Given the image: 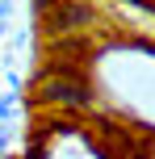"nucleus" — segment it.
<instances>
[{"mask_svg": "<svg viewBox=\"0 0 155 159\" xmlns=\"http://www.w3.org/2000/svg\"><path fill=\"white\" fill-rule=\"evenodd\" d=\"M55 30H75V25H92L97 21V8L92 4H75V0H63V4L55 8Z\"/></svg>", "mask_w": 155, "mask_h": 159, "instance_id": "obj_1", "label": "nucleus"}, {"mask_svg": "<svg viewBox=\"0 0 155 159\" xmlns=\"http://www.w3.org/2000/svg\"><path fill=\"white\" fill-rule=\"evenodd\" d=\"M42 101H63V105H92V92L88 84H50L46 92H42Z\"/></svg>", "mask_w": 155, "mask_h": 159, "instance_id": "obj_2", "label": "nucleus"}, {"mask_svg": "<svg viewBox=\"0 0 155 159\" xmlns=\"http://www.w3.org/2000/svg\"><path fill=\"white\" fill-rule=\"evenodd\" d=\"M21 109V92H0V121H13Z\"/></svg>", "mask_w": 155, "mask_h": 159, "instance_id": "obj_3", "label": "nucleus"}, {"mask_svg": "<svg viewBox=\"0 0 155 159\" xmlns=\"http://www.w3.org/2000/svg\"><path fill=\"white\" fill-rule=\"evenodd\" d=\"M13 130H17L13 121H0V159L8 155V143H13Z\"/></svg>", "mask_w": 155, "mask_h": 159, "instance_id": "obj_4", "label": "nucleus"}, {"mask_svg": "<svg viewBox=\"0 0 155 159\" xmlns=\"http://www.w3.org/2000/svg\"><path fill=\"white\" fill-rule=\"evenodd\" d=\"M25 159H46V147H42V143H34V151H25Z\"/></svg>", "mask_w": 155, "mask_h": 159, "instance_id": "obj_5", "label": "nucleus"}, {"mask_svg": "<svg viewBox=\"0 0 155 159\" xmlns=\"http://www.w3.org/2000/svg\"><path fill=\"white\" fill-rule=\"evenodd\" d=\"M8 13H13V4H8V0H0V25H8Z\"/></svg>", "mask_w": 155, "mask_h": 159, "instance_id": "obj_6", "label": "nucleus"}, {"mask_svg": "<svg viewBox=\"0 0 155 159\" xmlns=\"http://www.w3.org/2000/svg\"><path fill=\"white\" fill-rule=\"evenodd\" d=\"M50 4H55V0H34V13H46Z\"/></svg>", "mask_w": 155, "mask_h": 159, "instance_id": "obj_7", "label": "nucleus"}, {"mask_svg": "<svg viewBox=\"0 0 155 159\" xmlns=\"http://www.w3.org/2000/svg\"><path fill=\"white\" fill-rule=\"evenodd\" d=\"M0 38H4V25H0Z\"/></svg>", "mask_w": 155, "mask_h": 159, "instance_id": "obj_8", "label": "nucleus"}]
</instances>
